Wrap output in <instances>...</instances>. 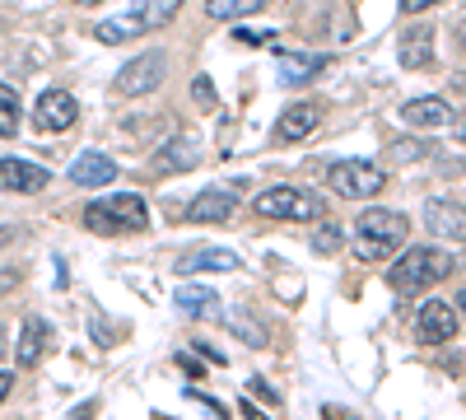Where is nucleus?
I'll use <instances>...</instances> for the list:
<instances>
[{"instance_id": "nucleus-16", "label": "nucleus", "mask_w": 466, "mask_h": 420, "mask_svg": "<svg viewBox=\"0 0 466 420\" xmlns=\"http://www.w3.org/2000/svg\"><path fill=\"white\" fill-rule=\"evenodd\" d=\"M116 178V164L107 155H98V149H89V155H80L70 164V182L75 187H107Z\"/></svg>"}, {"instance_id": "nucleus-9", "label": "nucleus", "mask_w": 466, "mask_h": 420, "mask_svg": "<svg viewBox=\"0 0 466 420\" xmlns=\"http://www.w3.org/2000/svg\"><path fill=\"white\" fill-rule=\"evenodd\" d=\"M457 303H443V299H430L420 309V318H415V336L424 341V346H443V341H452L457 336Z\"/></svg>"}, {"instance_id": "nucleus-1", "label": "nucleus", "mask_w": 466, "mask_h": 420, "mask_svg": "<svg viewBox=\"0 0 466 420\" xmlns=\"http://www.w3.org/2000/svg\"><path fill=\"white\" fill-rule=\"evenodd\" d=\"M410 239V220L401 210H364L360 229H355V257L360 261H392L397 248H406Z\"/></svg>"}, {"instance_id": "nucleus-19", "label": "nucleus", "mask_w": 466, "mask_h": 420, "mask_svg": "<svg viewBox=\"0 0 466 420\" xmlns=\"http://www.w3.org/2000/svg\"><path fill=\"white\" fill-rule=\"evenodd\" d=\"M177 309L187 313V318H210V313H219L224 303H219V294L215 290H206V285H177Z\"/></svg>"}, {"instance_id": "nucleus-28", "label": "nucleus", "mask_w": 466, "mask_h": 420, "mask_svg": "<svg viewBox=\"0 0 466 420\" xmlns=\"http://www.w3.org/2000/svg\"><path fill=\"white\" fill-rule=\"evenodd\" d=\"M430 5H439V0H401L406 15H420V10H430Z\"/></svg>"}, {"instance_id": "nucleus-20", "label": "nucleus", "mask_w": 466, "mask_h": 420, "mask_svg": "<svg viewBox=\"0 0 466 420\" xmlns=\"http://www.w3.org/2000/svg\"><path fill=\"white\" fill-rule=\"evenodd\" d=\"M47 341H52V327H47L43 318H28V323H24V332H19V364H24V369H33L37 360H43Z\"/></svg>"}, {"instance_id": "nucleus-27", "label": "nucleus", "mask_w": 466, "mask_h": 420, "mask_svg": "<svg viewBox=\"0 0 466 420\" xmlns=\"http://www.w3.org/2000/svg\"><path fill=\"white\" fill-rule=\"evenodd\" d=\"M191 397H197V402H201L206 411H215V420H228V411H224V406H219V402H215L210 393H201V388H197V393H191Z\"/></svg>"}, {"instance_id": "nucleus-21", "label": "nucleus", "mask_w": 466, "mask_h": 420, "mask_svg": "<svg viewBox=\"0 0 466 420\" xmlns=\"http://www.w3.org/2000/svg\"><path fill=\"white\" fill-rule=\"evenodd\" d=\"M322 70H327V56H308V52L280 56V80L285 85H303V80H313V75H322Z\"/></svg>"}, {"instance_id": "nucleus-14", "label": "nucleus", "mask_w": 466, "mask_h": 420, "mask_svg": "<svg viewBox=\"0 0 466 420\" xmlns=\"http://www.w3.org/2000/svg\"><path fill=\"white\" fill-rule=\"evenodd\" d=\"M177 271L182 276H197V271H238V252H228V248H197V252L177 257Z\"/></svg>"}, {"instance_id": "nucleus-4", "label": "nucleus", "mask_w": 466, "mask_h": 420, "mask_svg": "<svg viewBox=\"0 0 466 420\" xmlns=\"http://www.w3.org/2000/svg\"><path fill=\"white\" fill-rule=\"evenodd\" d=\"M85 229L103 239H122V234H140L149 229V206L136 192H116V197H98L85 206Z\"/></svg>"}, {"instance_id": "nucleus-6", "label": "nucleus", "mask_w": 466, "mask_h": 420, "mask_svg": "<svg viewBox=\"0 0 466 420\" xmlns=\"http://www.w3.org/2000/svg\"><path fill=\"white\" fill-rule=\"evenodd\" d=\"M327 187L336 197H345V201H369V197H378L387 187V173L378 164H364V159H336L327 169Z\"/></svg>"}, {"instance_id": "nucleus-12", "label": "nucleus", "mask_w": 466, "mask_h": 420, "mask_svg": "<svg viewBox=\"0 0 466 420\" xmlns=\"http://www.w3.org/2000/svg\"><path fill=\"white\" fill-rule=\"evenodd\" d=\"M47 169L43 164H33V159H0V187H5V192H43L47 187Z\"/></svg>"}, {"instance_id": "nucleus-22", "label": "nucleus", "mask_w": 466, "mask_h": 420, "mask_svg": "<svg viewBox=\"0 0 466 420\" xmlns=\"http://www.w3.org/2000/svg\"><path fill=\"white\" fill-rule=\"evenodd\" d=\"M261 5H266V0H206V15H210V19L233 24V19H248V15H257Z\"/></svg>"}, {"instance_id": "nucleus-32", "label": "nucleus", "mask_w": 466, "mask_h": 420, "mask_svg": "<svg viewBox=\"0 0 466 420\" xmlns=\"http://www.w3.org/2000/svg\"><path fill=\"white\" fill-rule=\"evenodd\" d=\"M75 5H98V0H75Z\"/></svg>"}, {"instance_id": "nucleus-5", "label": "nucleus", "mask_w": 466, "mask_h": 420, "mask_svg": "<svg viewBox=\"0 0 466 420\" xmlns=\"http://www.w3.org/2000/svg\"><path fill=\"white\" fill-rule=\"evenodd\" d=\"M257 215L266 220H294V224H308L322 215V197L308 192V187H266V192H257L252 201Z\"/></svg>"}, {"instance_id": "nucleus-2", "label": "nucleus", "mask_w": 466, "mask_h": 420, "mask_svg": "<svg viewBox=\"0 0 466 420\" xmlns=\"http://www.w3.org/2000/svg\"><path fill=\"white\" fill-rule=\"evenodd\" d=\"M177 10H182V0H131L127 10H116L112 19H103L94 28V37H98V43H107V47L131 43V37H145L154 28H164Z\"/></svg>"}, {"instance_id": "nucleus-3", "label": "nucleus", "mask_w": 466, "mask_h": 420, "mask_svg": "<svg viewBox=\"0 0 466 420\" xmlns=\"http://www.w3.org/2000/svg\"><path fill=\"white\" fill-rule=\"evenodd\" d=\"M457 271V257L443 252V248H410L406 257L392 261V271H387V285L397 294H420L439 281H448Z\"/></svg>"}, {"instance_id": "nucleus-10", "label": "nucleus", "mask_w": 466, "mask_h": 420, "mask_svg": "<svg viewBox=\"0 0 466 420\" xmlns=\"http://www.w3.org/2000/svg\"><path fill=\"white\" fill-rule=\"evenodd\" d=\"M318 122H322V103H313V98L289 103V108L280 112V122H276V145H299V140H308V136L318 131Z\"/></svg>"}, {"instance_id": "nucleus-29", "label": "nucleus", "mask_w": 466, "mask_h": 420, "mask_svg": "<svg viewBox=\"0 0 466 420\" xmlns=\"http://www.w3.org/2000/svg\"><path fill=\"white\" fill-rule=\"evenodd\" d=\"M10 388H15V374H5V369H0V402L10 397Z\"/></svg>"}, {"instance_id": "nucleus-23", "label": "nucleus", "mask_w": 466, "mask_h": 420, "mask_svg": "<svg viewBox=\"0 0 466 420\" xmlns=\"http://www.w3.org/2000/svg\"><path fill=\"white\" fill-rule=\"evenodd\" d=\"M19 131V94L10 85H0V136Z\"/></svg>"}, {"instance_id": "nucleus-8", "label": "nucleus", "mask_w": 466, "mask_h": 420, "mask_svg": "<svg viewBox=\"0 0 466 420\" xmlns=\"http://www.w3.org/2000/svg\"><path fill=\"white\" fill-rule=\"evenodd\" d=\"M75 118H80V103H75V94H66V89H47L43 98L33 103V127L47 131V136L70 131Z\"/></svg>"}, {"instance_id": "nucleus-11", "label": "nucleus", "mask_w": 466, "mask_h": 420, "mask_svg": "<svg viewBox=\"0 0 466 420\" xmlns=\"http://www.w3.org/2000/svg\"><path fill=\"white\" fill-rule=\"evenodd\" d=\"M238 210V197L228 187H206V192L187 206V220L191 224H228V215Z\"/></svg>"}, {"instance_id": "nucleus-15", "label": "nucleus", "mask_w": 466, "mask_h": 420, "mask_svg": "<svg viewBox=\"0 0 466 420\" xmlns=\"http://www.w3.org/2000/svg\"><path fill=\"white\" fill-rule=\"evenodd\" d=\"M424 220H430V229L439 239H452V243H461V234H466V220H461V206L457 201H443V197H434L430 206H424Z\"/></svg>"}, {"instance_id": "nucleus-24", "label": "nucleus", "mask_w": 466, "mask_h": 420, "mask_svg": "<svg viewBox=\"0 0 466 420\" xmlns=\"http://www.w3.org/2000/svg\"><path fill=\"white\" fill-rule=\"evenodd\" d=\"M228 318H233V323H228V327H233V336H243L248 346H261V341H266V332H261V327H252V318H248L243 309H233Z\"/></svg>"}, {"instance_id": "nucleus-7", "label": "nucleus", "mask_w": 466, "mask_h": 420, "mask_svg": "<svg viewBox=\"0 0 466 420\" xmlns=\"http://www.w3.org/2000/svg\"><path fill=\"white\" fill-rule=\"evenodd\" d=\"M164 70H168V56L164 52H145V56H131L122 70H116L112 89L122 98H149L154 89L164 85Z\"/></svg>"}, {"instance_id": "nucleus-31", "label": "nucleus", "mask_w": 466, "mask_h": 420, "mask_svg": "<svg viewBox=\"0 0 466 420\" xmlns=\"http://www.w3.org/2000/svg\"><path fill=\"white\" fill-rule=\"evenodd\" d=\"M243 415H248V420H266V415H261V411H257V406H252V402H248V406H243Z\"/></svg>"}, {"instance_id": "nucleus-13", "label": "nucleus", "mask_w": 466, "mask_h": 420, "mask_svg": "<svg viewBox=\"0 0 466 420\" xmlns=\"http://www.w3.org/2000/svg\"><path fill=\"white\" fill-rule=\"evenodd\" d=\"M401 122L406 127H420V131H434V127H448L457 122V108L448 98H410L401 108Z\"/></svg>"}, {"instance_id": "nucleus-26", "label": "nucleus", "mask_w": 466, "mask_h": 420, "mask_svg": "<svg viewBox=\"0 0 466 420\" xmlns=\"http://www.w3.org/2000/svg\"><path fill=\"white\" fill-rule=\"evenodd\" d=\"M191 94H197V108H206V112L215 108V85L206 80V75H197V85H191Z\"/></svg>"}, {"instance_id": "nucleus-30", "label": "nucleus", "mask_w": 466, "mask_h": 420, "mask_svg": "<svg viewBox=\"0 0 466 420\" xmlns=\"http://www.w3.org/2000/svg\"><path fill=\"white\" fill-rule=\"evenodd\" d=\"M322 415H327V420H355V415H345V411H336V406H327Z\"/></svg>"}, {"instance_id": "nucleus-17", "label": "nucleus", "mask_w": 466, "mask_h": 420, "mask_svg": "<svg viewBox=\"0 0 466 420\" xmlns=\"http://www.w3.org/2000/svg\"><path fill=\"white\" fill-rule=\"evenodd\" d=\"M401 66L406 70H424V66H434V28H415L401 37Z\"/></svg>"}, {"instance_id": "nucleus-18", "label": "nucleus", "mask_w": 466, "mask_h": 420, "mask_svg": "<svg viewBox=\"0 0 466 420\" xmlns=\"http://www.w3.org/2000/svg\"><path fill=\"white\" fill-rule=\"evenodd\" d=\"M197 159H201V145L191 140V136H177L168 149L154 155V173H177V169H191Z\"/></svg>"}, {"instance_id": "nucleus-25", "label": "nucleus", "mask_w": 466, "mask_h": 420, "mask_svg": "<svg viewBox=\"0 0 466 420\" xmlns=\"http://www.w3.org/2000/svg\"><path fill=\"white\" fill-rule=\"evenodd\" d=\"M340 243H345V239H340L336 224H318V234H313V248H318V252H336Z\"/></svg>"}]
</instances>
